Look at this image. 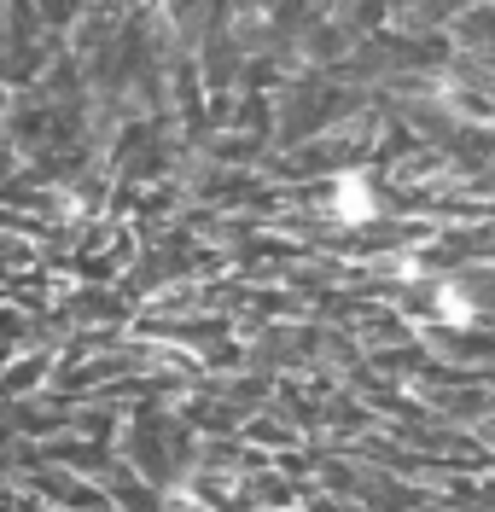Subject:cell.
<instances>
[{
  "label": "cell",
  "instance_id": "6da1fadb",
  "mask_svg": "<svg viewBox=\"0 0 495 512\" xmlns=\"http://www.w3.org/2000/svg\"><path fill=\"white\" fill-rule=\"evenodd\" d=\"M332 210H338V222H367L379 204H373V192H367L362 175H344V181H338V198H332Z\"/></svg>",
  "mask_w": 495,
  "mask_h": 512
}]
</instances>
